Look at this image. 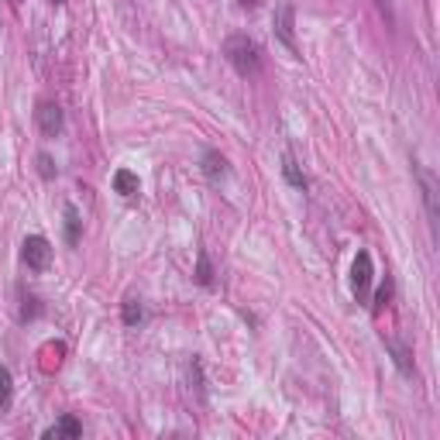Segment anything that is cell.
Segmentation results:
<instances>
[{"mask_svg":"<svg viewBox=\"0 0 440 440\" xmlns=\"http://www.w3.org/2000/svg\"><path fill=\"white\" fill-rule=\"evenodd\" d=\"M224 55H227V62H231L241 76H255V73L262 69V52H258V45H255L248 35H231V38L224 42Z\"/></svg>","mask_w":440,"mask_h":440,"instance_id":"cell-1","label":"cell"},{"mask_svg":"<svg viewBox=\"0 0 440 440\" xmlns=\"http://www.w3.org/2000/svg\"><path fill=\"white\" fill-rule=\"evenodd\" d=\"M21 258H24L28 268L42 272V268H49V262H52V245H49L42 234H31V238H24V245H21Z\"/></svg>","mask_w":440,"mask_h":440,"instance_id":"cell-2","label":"cell"},{"mask_svg":"<svg viewBox=\"0 0 440 440\" xmlns=\"http://www.w3.org/2000/svg\"><path fill=\"white\" fill-rule=\"evenodd\" d=\"M416 182H420V193H423V203H427V217H430V224H437L440 220V203H437V176H434V169H427V166H416Z\"/></svg>","mask_w":440,"mask_h":440,"instance_id":"cell-3","label":"cell"},{"mask_svg":"<svg viewBox=\"0 0 440 440\" xmlns=\"http://www.w3.org/2000/svg\"><path fill=\"white\" fill-rule=\"evenodd\" d=\"M35 121H38L42 134L55 138V134L62 131V110H59V103H52V100H42V103H38V110H35Z\"/></svg>","mask_w":440,"mask_h":440,"instance_id":"cell-4","label":"cell"},{"mask_svg":"<svg viewBox=\"0 0 440 440\" xmlns=\"http://www.w3.org/2000/svg\"><path fill=\"white\" fill-rule=\"evenodd\" d=\"M368 285H371V255L368 252H358V258L351 265V289L358 299L368 296Z\"/></svg>","mask_w":440,"mask_h":440,"instance_id":"cell-5","label":"cell"},{"mask_svg":"<svg viewBox=\"0 0 440 440\" xmlns=\"http://www.w3.org/2000/svg\"><path fill=\"white\" fill-rule=\"evenodd\" d=\"M292 21H296V10H292V3H282L279 10H275V35H279V42L289 49V52H296V35H292Z\"/></svg>","mask_w":440,"mask_h":440,"instance_id":"cell-6","label":"cell"},{"mask_svg":"<svg viewBox=\"0 0 440 440\" xmlns=\"http://www.w3.org/2000/svg\"><path fill=\"white\" fill-rule=\"evenodd\" d=\"M203 176L210 179V182H220V179L227 176V159L220 152H203Z\"/></svg>","mask_w":440,"mask_h":440,"instance_id":"cell-7","label":"cell"},{"mask_svg":"<svg viewBox=\"0 0 440 440\" xmlns=\"http://www.w3.org/2000/svg\"><path fill=\"white\" fill-rule=\"evenodd\" d=\"M282 176H285L289 186L306 189V176H303V169H299V162H296V155H292V152H285V155H282Z\"/></svg>","mask_w":440,"mask_h":440,"instance_id":"cell-8","label":"cell"},{"mask_svg":"<svg viewBox=\"0 0 440 440\" xmlns=\"http://www.w3.org/2000/svg\"><path fill=\"white\" fill-rule=\"evenodd\" d=\"M385 348H389V351H392V361H396V364H399V371H403V375H410V378H413V351H410V348H406V344H399V341H392V337H389V341H385Z\"/></svg>","mask_w":440,"mask_h":440,"instance_id":"cell-9","label":"cell"},{"mask_svg":"<svg viewBox=\"0 0 440 440\" xmlns=\"http://www.w3.org/2000/svg\"><path fill=\"white\" fill-rule=\"evenodd\" d=\"M83 434V423L76 420V416H62L52 430H45V437L49 440H59V437H80Z\"/></svg>","mask_w":440,"mask_h":440,"instance_id":"cell-10","label":"cell"},{"mask_svg":"<svg viewBox=\"0 0 440 440\" xmlns=\"http://www.w3.org/2000/svg\"><path fill=\"white\" fill-rule=\"evenodd\" d=\"M114 193L134 196V193H138V176H134L131 169H117V173H114Z\"/></svg>","mask_w":440,"mask_h":440,"instance_id":"cell-11","label":"cell"},{"mask_svg":"<svg viewBox=\"0 0 440 440\" xmlns=\"http://www.w3.org/2000/svg\"><path fill=\"white\" fill-rule=\"evenodd\" d=\"M121 317H124V324H127V327H138V324H141V317H145V310H141V303H138V299H124Z\"/></svg>","mask_w":440,"mask_h":440,"instance_id":"cell-12","label":"cell"},{"mask_svg":"<svg viewBox=\"0 0 440 440\" xmlns=\"http://www.w3.org/2000/svg\"><path fill=\"white\" fill-rule=\"evenodd\" d=\"M66 241L80 245V213L73 206H66Z\"/></svg>","mask_w":440,"mask_h":440,"instance_id":"cell-13","label":"cell"},{"mask_svg":"<svg viewBox=\"0 0 440 440\" xmlns=\"http://www.w3.org/2000/svg\"><path fill=\"white\" fill-rule=\"evenodd\" d=\"M196 282L200 285H210L213 282V268H210V258L200 252V258H196Z\"/></svg>","mask_w":440,"mask_h":440,"instance_id":"cell-14","label":"cell"},{"mask_svg":"<svg viewBox=\"0 0 440 440\" xmlns=\"http://www.w3.org/2000/svg\"><path fill=\"white\" fill-rule=\"evenodd\" d=\"M10 392H14V378H10V371L0 364V410L10 403Z\"/></svg>","mask_w":440,"mask_h":440,"instance_id":"cell-15","label":"cell"},{"mask_svg":"<svg viewBox=\"0 0 440 440\" xmlns=\"http://www.w3.org/2000/svg\"><path fill=\"white\" fill-rule=\"evenodd\" d=\"M38 176L42 179H55V162H52V155H38Z\"/></svg>","mask_w":440,"mask_h":440,"instance_id":"cell-16","label":"cell"},{"mask_svg":"<svg viewBox=\"0 0 440 440\" xmlns=\"http://www.w3.org/2000/svg\"><path fill=\"white\" fill-rule=\"evenodd\" d=\"M238 3H241V7H258L262 0H238Z\"/></svg>","mask_w":440,"mask_h":440,"instance_id":"cell-17","label":"cell"},{"mask_svg":"<svg viewBox=\"0 0 440 440\" xmlns=\"http://www.w3.org/2000/svg\"><path fill=\"white\" fill-rule=\"evenodd\" d=\"M52 3H66V0H52Z\"/></svg>","mask_w":440,"mask_h":440,"instance_id":"cell-18","label":"cell"}]
</instances>
